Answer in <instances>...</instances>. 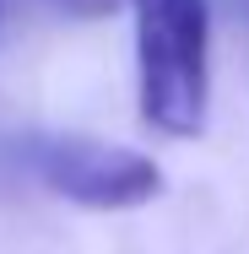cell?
<instances>
[{
  "instance_id": "cell-1",
  "label": "cell",
  "mask_w": 249,
  "mask_h": 254,
  "mask_svg": "<svg viewBox=\"0 0 249 254\" xmlns=\"http://www.w3.org/2000/svg\"><path fill=\"white\" fill-rule=\"evenodd\" d=\"M136 11L141 119L190 141L211 108V0H125Z\"/></svg>"
},
{
  "instance_id": "cell-2",
  "label": "cell",
  "mask_w": 249,
  "mask_h": 254,
  "mask_svg": "<svg viewBox=\"0 0 249 254\" xmlns=\"http://www.w3.org/2000/svg\"><path fill=\"white\" fill-rule=\"evenodd\" d=\"M38 179L54 195L92 211H130L147 205L152 195H163V168L152 157L130 152V146H108L92 135H54L33 152Z\"/></svg>"
}]
</instances>
